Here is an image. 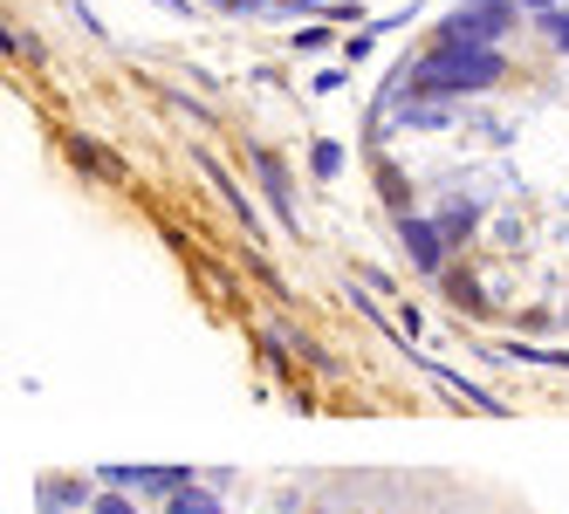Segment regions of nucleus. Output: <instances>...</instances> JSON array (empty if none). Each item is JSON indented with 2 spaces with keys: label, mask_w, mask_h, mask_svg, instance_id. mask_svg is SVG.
<instances>
[{
  "label": "nucleus",
  "mask_w": 569,
  "mask_h": 514,
  "mask_svg": "<svg viewBox=\"0 0 569 514\" xmlns=\"http://www.w3.org/2000/svg\"><path fill=\"white\" fill-rule=\"evenodd\" d=\"M508 75V56L495 42H480V34L453 28V21H439V49L412 62V83H405V103L412 97H439V103H453V97H480V90H495Z\"/></svg>",
  "instance_id": "obj_1"
},
{
  "label": "nucleus",
  "mask_w": 569,
  "mask_h": 514,
  "mask_svg": "<svg viewBox=\"0 0 569 514\" xmlns=\"http://www.w3.org/2000/svg\"><path fill=\"white\" fill-rule=\"evenodd\" d=\"M446 21L480 34V42H508V28H515V0H453L446 8Z\"/></svg>",
  "instance_id": "obj_2"
},
{
  "label": "nucleus",
  "mask_w": 569,
  "mask_h": 514,
  "mask_svg": "<svg viewBox=\"0 0 569 514\" xmlns=\"http://www.w3.org/2000/svg\"><path fill=\"white\" fill-rule=\"evenodd\" d=\"M398 241H405V254H412L419 274H446V233H439V220L398 213Z\"/></svg>",
  "instance_id": "obj_3"
},
{
  "label": "nucleus",
  "mask_w": 569,
  "mask_h": 514,
  "mask_svg": "<svg viewBox=\"0 0 569 514\" xmlns=\"http://www.w3.org/2000/svg\"><path fill=\"white\" fill-rule=\"evenodd\" d=\"M254 172H261V192H268V206L281 213V226L296 233V185H289V165H281L274 151H254Z\"/></svg>",
  "instance_id": "obj_4"
},
{
  "label": "nucleus",
  "mask_w": 569,
  "mask_h": 514,
  "mask_svg": "<svg viewBox=\"0 0 569 514\" xmlns=\"http://www.w3.org/2000/svg\"><path fill=\"white\" fill-rule=\"evenodd\" d=\"M432 220H439V233H446V248H453V241H467V233H473L480 206H473V200H446V206H439Z\"/></svg>",
  "instance_id": "obj_5"
},
{
  "label": "nucleus",
  "mask_w": 569,
  "mask_h": 514,
  "mask_svg": "<svg viewBox=\"0 0 569 514\" xmlns=\"http://www.w3.org/2000/svg\"><path fill=\"white\" fill-rule=\"evenodd\" d=\"M69 158L83 172H97V179H124V165H117V158H103V144H90V138H69Z\"/></svg>",
  "instance_id": "obj_6"
},
{
  "label": "nucleus",
  "mask_w": 569,
  "mask_h": 514,
  "mask_svg": "<svg viewBox=\"0 0 569 514\" xmlns=\"http://www.w3.org/2000/svg\"><path fill=\"white\" fill-rule=\"evenodd\" d=\"M34 501H42V514H62V507H83L90 487H83V481H69V487H62V481H42V494H34Z\"/></svg>",
  "instance_id": "obj_7"
},
{
  "label": "nucleus",
  "mask_w": 569,
  "mask_h": 514,
  "mask_svg": "<svg viewBox=\"0 0 569 514\" xmlns=\"http://www.w3.org/2000/svg\"><path fill=\"white\" fill-rule=\"evenodd\" d=\"M309 165H316V179H337V172H343V144H337V138H316V144H309Z\"/></svg>",
  "instance_id": "obj_8"
},
{
  "label": "nucleus",
  "mask_w": 569,
  "mask_h": 514,
  "mask_svg": "<svg viewBox=\"0 0 569 514\" xmlns=\"http://www.w3.org/2000/svg\"><path fill=\"white\" fill-rule=\"evenodd\" d=\"M166 514H220V501H213L207 487H179V494L166 501Z\"/></svg>",
  "instance_id": "obj_9"
},
{
  "label": "nucleus",
  "mask_w": 569,
  "mask_h": 514,
  "mask_svg": "<svg viewBox=\"0 0 569 514\" xmlns=\"http://www.w3.org/2000/svg\"><path fill=\"white\" fill-rule=\"evenodd\" d=\"M542 42H549L556 56H569V8H549V14H542Z\"/></svg>",
  "instance_id": "obj_10"
},
{
  "label": "nucleus",
  "mask_w": 569,
  "mask_h": 514,
  "mask_svg": "<svg viewBox=\"0 0 569 514\" xmlns=\"http://www.w3.org/2000/svg\"><path fill=\"white\" fill-rule=\"evenodd\" d=\"M330 42H337L330 28H302V34H296V49H302V56H316V49H330Z\"/></svg>",
  "instance_id": "obj_11"
},
{
  "label": "nucleus",
  "mask_w": 569,
  "mask_h": 514,
  "mask_svg": "<svg viewBox=\"0 0 569 514\" xmlns=\"http://www.w3.org/2000/svg\"><path fill=\"white\" fill-rule=\"evenodd\" d=\"M90 507H97V514H138V507H131V501H124V494H117V487H110V494H97V501H90Z\"/></svg>",
  "instance_id": "obj_12"
},
{
  "label": "nucleus",
  "mask_w": 569,
  "mask_h": 514,
  "mask_svg": "<svg viewBox=\"0 0 569 514\" xmlns=\"http://www.w3.org/2000/svg\"><path fill=\"white\" fill-rule=\"evenodd\" d=\"M446 289H453V295H460V302H467V309H480V289H473V282H467V274H446Z\"/></svg>",
  "instance_id": "obj_13"
},
{
  "label": "nucleus",
  "mask_w": 569,
  "mask_h": 514,
  "mask_svg": "<svg viewBox=\"0 0 569 514\" xmlns=\"http://www.w3.org/2000/svg\"><path fill=\"white\" fill-rule=\"evenodd\" d=\"M515 8H528V14H549V8H556V0H515Z\"/></svg>",
  "instance_id": "obj_14"
},
{
  "label": "nucleus",
  "mask_w": 569,
  "mask_h": 514,
  "mask_svg": "<svg viewBox=\"0 0 569 514\" xmlns=\"http://www.w3.org/2000/svg\"><path fill=\"white\" fill-rule=\"evenodd\" d=\"M268 8H302V0H268Z\"/></svg>",
  "instance_id": "obj_15"
}]
</instances>
